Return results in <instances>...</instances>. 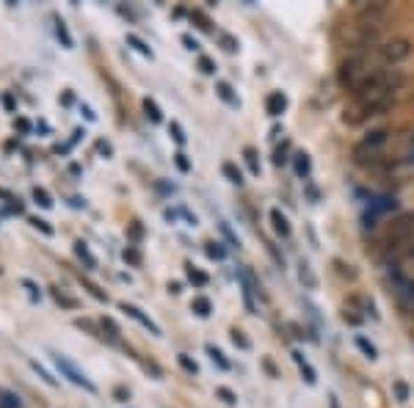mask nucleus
Returning <instances> with one entry per match:
<instances>
[{
  "mask_svg": "<svg viewBox=\"0 0 414 408\" xmlns=\"http://www.w3.org/2000/svg\"><path fill=\"white\" fill-rule=\"evenodd\" d=\"M221 232H224V237H227V240H230V243H232V248H237V246H240V240H237V237L232 234L230 227H227V224H221Z\"/></svg>",
  "mask_w": 414,
  "mask_h": 408,
  "instance_id": "obj_42",
  "label": "nucleus"
},
{
  "mask_svg": "<svg viewBox=\"0 0 414 408\" xmlns=\"http://www.w3.org/2000/svg\"><path fill=\"white\" fill-rule=\"evenodd\" d=\"M298 276H301V281H304L307 287H318V279L312 276V271H310V265H301V273H298Z\"/></svg>",
  "mask_w": 414,
  "mask_h": 408,
  "instance_id": "obj_33",
  "label": "nucleus"
},
{
  "mask_svg": "<svg viewBox=\"0 0 414 408\" xmlns=\"http://www.w3.org/2000/svg\"><path fill=\"white\" fill-rule=\"evenodd\" d=\"M185 273H188V279H191L196 287H205V284L210 281V276H207V273H202L199 268H193V265H185Z\"/></svg>",
  "mask_w": 414,
  "mask_h": 408,
  "instance_id": "obj_19",
  "label": "nucleus"
},
{
  "mask_svg": "<svg viewBox=\"0 0 414 408\" xmlns=\"http://www.w3.org/2000/svg\"><path fill=\"white\" fill-rule=\"evenodd\" d=\"M28 364H31V370H36V372H39V378H42V381H47L50 386H58V381H55V378H53V375H50V372H47L45 367L36 362V359H28Z\"/></svg>",
  "mask_w": 414,
  "mask_h": 408,
  "instance_id": "obj_25",
  "label": "nucleus"
},
{
  "mask_svg": "<svg viewBox=\"0 0 414 408\" xmlns=\"http://www.w3.org/2000/svg\"><path fill=\"white\" fill-rule=\"evenodd\" d=\"M221 174H224L232 185H243V171H240L235 163H224V166H221Z\"/></svg>",
  "mask_w": 414,
  "mask_h": 408,
  "instance_id": "obj_15",
  "label": "nucleus"
},
{
  "mask_svg": "<svg viewBox=\"0 0 414 408\" xmlns=\"http://www.w3.org/2000/svg\"><path fill=\"white\" fill-rule=\"evenodd\" d=\"M293 359H296V364H298V370H301V375H304V381H307L310 386H315V384H318V375H315V370L310 367V362H307V359H304V356H301L298 351L293 353Z\"/></svg>",
  "mask_w": 414,
  "mask_h": 408,
  "instance_id": "obj_8",
  "label": "nucleus"
},
{
  "mask_svg": "<svg viewBox=\"0 0 414 408\" xmlns=\"http://www.w3.org/2000/svg\"><path fill=\"white\" fill-rule=\"evenodd\" d=\"M207 356H210V362H213V364H219V367H221L224 372H227V370H232V364L227 362V359H224V353H221L219 348H213V345H207Z\"/></svg>",
  "mask_w": 414,
  "mask_h": 408,
  "instance_id": "obj_20",
  "label": "nucleus"
},
{
  "mask_svg": "<svg viewBox=\"0 0 414 408\" xmlns=\"http://www.w3.org/2000/svg\"><path fill=\"white\" fill-rule=\"evenodd\" d=\"M219 97H221V99H224L227 105H232V108H237V105H240V99H237V97L232 94L230 83H219Z\"/></svg>",
  "mask_w": 414,
  "mask_h": 408,
  "instance_id": "obj_23",
  "label": "nucleus"
},
{
  "mask_svg": "<svg viewBox=\"0 0 414 408\" xmlns=\"http://www.w3.org/2000/svg\"><path fill=\"white\" fill-rule=\"evenodd\" d=\"M284 155H287V143H284V146H282V149H276V155H274V163H276V166H282V163H284V160H287V157H284Z\"/></svg>",
  "mask_w": 414,
  "mask_h": 408,
  "instance_id": "obj_43",
  "label": "nucleus"
},
{
  "mask_svg": "<svg viewBox=\"0 0 414 408\" xmlns=\"http://www.w3.org/2000/svg\"><path fill=\"white\" fill-rule=\"evenodd\" d=\"M381 55H384L387 64H401V61H406L412 55V42L409 39H392V42L384 45Z\"/></svg>",
  "mask_w": 414,
  "mask_h": 408,
  "instance_id": "obj_5",
  "label": "nucleus"
},
{
  "mask_svg": "<svg viewBox=\"0 0 414 408\" xmlns=\"http://www.w3.org/2000/svg\"><path fill=\"white\" fill-rule=\"evenodd\" d=\"M191 20H193V22H196L202 31H213V22L205 17V11H199V8H196V11H191Z\"/></svg>",
  "mask_w": 414,
  "mask_h": 408,
  "instance_id": "obj_27",
  "label": "nucleus"
},
{
  "mask_svg": "<svg viewBox=\"0 0 414 408\" xmlns=\"http://www.w3.org/2000/svg\"><path fill=\"white\" fill-rule=\"evenodd\" d=\"M392 248H395V257L398 260H414V237L406 240V243H395Z\"/></svg>",
  "mask_w": 414,
  "mask_h": 408,
  "instance_id": "obj_16",
  "label": "nucleus"
},
{
  "mask_svg": "<svg viewBox=\"0 0 414 408\" xmlns=\"http://www.w3.org/2000/svg\"><path fill=\"white\" fill-rule=\"evenodd\" d=\"M34 202L39 204V207H53V199H50V193H47L45 188H34Z\"/></svg>",
  "mask_w": 414,
  "mask_h": 408,
  "instance_id": "obj_26",
  "label": "nucleus"
},
{
  "mask_svg": "<svg viewBox=\"0 0 414 408\" xmlns=\"http://www.w3.org/2000/svg\"><path fill=\"white\" fill-rule=\"evenodd\" d=\"M144 111H146V116L152 119V122H160L163 119V113H160V108L152 102V99H144Z\"/></svg>",
  "mask_w": 414,
  "mask_h": 408,
  "instance_id": "obj_29",
  "label": "nucleus"
},
{
  "mask_svg": "<svg viewBox=\"0 0 414 408\" xmlns=\"http://www.w3.org/2000/svg\"><path fill=\"white\" fill-rule=\"evenodd\" d=\"M387 20V3H370L359 11V28L365 31H378Z\"/></svg>",
  "mask_w": 414,
  "mask_h": 408,
  "instance_id": "obj_3",
  "label": "nucleus"
},
{
  "mask_svg": "<svg viewBox=\"0 0 414 408\" xmlns=\"http://www.w3.org/2000/svg\"><path fill=\"white\" fill-rule=\"evenodd\" d=\"M221 47H224L227 52H235V50H237V42L232 39L230 34H224V36H221Z\"/></svg>",
  "mask_w": 414,
  "mask_h": 408,
  "instance_id": "obj_40",
  "label": "nucleus"
},
{
  "mask_svg": "<svg viewBox=\"0 0 414 408\" xmlns=\"http://www.w3.org/2000/svg\"><path fill=\"white\" fill-rule=\"evenodd\" d=\"M127 45H133V47H136L138 52L144 55V58H155V52H152V47L146 45L144 39H138L136 34H127Z\"/></svg>",
  "mask_w": 414,
  "mask_h": 408,
  "instance_id": "obj_18",
  "label": "nucleus"
},
{
  "mask_svg": "<svg viewBox=\"0 0 414 408\" xmlns=\"http://www.w3.org/2000/svg\"><path fill=\"white\" fill-rule=\"evenodd\" d=\"M22 287H28V293H31V298H42V293H39V287L31 281V279H22Z\"/></svg>",
  "mask_w": 414,
  "mask_h": 408,
  "instance_id": "obj_41",
  "label": "nucleus"
},
{
  "mask_svg": "<svg viewBox=\"0 0 414 408\" xmlns=\"http://www.w3.org/2000/svg\"><path fill=\"white\" fill-rule=\"evenodd\" d=\"M50 359H53V364H55V370H58V372H61V375H64L67 381H72L75 386L86 389L89 395H97V386L92 384V378H89V375H86L83 370H78V364L69 362V359H67L64 353H55V351L50 353Z\"/></svg>",
  "mask_w": 414,
  "mask_h": 408,
  "instance_id": "obj_1",
  "label": "nucleus"
},
{
  "mask_svg": "<svg viewBox=\"0 0 414 408\" xmlns=\"http://www.w3.org/2000/svg\"><path fill=\"white\" fill-rule=\"evenodd\" d=\"M183 45L188 47V50H199V42H196V39H191L188 34H185V36H183Z\"/></svg>",
  "mask_w": 414,
  "mask_h": 408,
  "instance_id": "obj_44",
  "label": "nucleus"
},
{
  "mask_svg": "<svg viewBox=\"0 0 414 408\" xmlns=\"http://www.w3.org/2000/svg\"><path fill=\"white\" fill-rule=\"evenodd\" d=\"M75 254H78V257H81L89 268H97V260H94V254L89 251V246H86L83 240H78V243H75Z\"/></svg>",
  "mask_w": 414,
  "mask_h": 408,
  "instance_id": "obj_17",
  "label": "nucleus"
},
{
  "mask_svg": "<svg viewBox=\"0 0 414 408\" xmlns=\"http://www.w3.org/2000/svg\"><path fill=\"white\" fill-rule=\"evenodd\" d=\"M169 133H172V138H174V141L183 146V143H185V130L180 127V125H177V122H172V125H169Z\"/></svg>",
  "mask_w": 414,
  "mask_h": 408,
  "instance_id": "obj_36",
  "label": "nucleus"
},
{
  "mask_svg": "<svg viewBox=\"0 0 414 408\" xmlns=\"http://www.w3.org/2000/svg\"><path fill=\"white\" fill-rule=\"evenodd\" d=\"M205 251H207V257H210V260H224V257H227L224 246H221V243H213V240H210V243H205Z\"/></svg>",
  "mask_w": 414,
  "mask_h": 408,
  "instance_id": "obj_24",
  "label": "nucleus"
},
{
  "mask_svg": "<svg viewBox=\"0 0 414 408\" xmlns=\"http://www.w3.org/2000/svg\"><path fill=\"white\" fill-rule=\"evenodd\" d=\"M125 260H130L133 265H138V260H141V257H138V251H133V248H127V251H125Z\"/></svg>",
  "mask_w": 414,
  "mask_h": 408,
  "instance_id": "obj_45",
  "label": "nucleus"
},
{
  "mask_svg": "<svg viewBox=\"0 0 414 408\" xmlns=\"http://www.w3.org/2000/svg\"><path fill=\"white\" fill-rule=\"evenodd\" d=\"M265 370H268V372H271V375H276V367L271 362H268V359H265Z\"/></svg>",
  "mask_w": 414,
  "mask_h": 408,
  "instance_id": "obj_48",
  "label": "nucleus"
},
{
  "mask_svg": "<svg viewBox=\"0 0 414 408\" xmlns=\"http://www.w3.org/2000/svg\"><path fill=\"white\" fill-rule=\"evenodd\" d=\"M357 348H359L365 356H368L370 362H375V359H378V351H375V345H373V342H368L365 337H357Z\"/></svg>",
  "mask_w": 414,
  "mask_h": 408,
  "instance_id": "obj_22",
  "label": "nucleus"
},
{
  "mask_svg": "<svg viewBox=\"0 0 414 408\" xmlns=\"http://www.w3.org/2000/svg\"><path fill=\"white\" fill-rule=\"evenodd\" d=\"M53 295H55V301H58V304H64V307H69V309H78V301H75V298H69V295H64L61 290H55Z\"/></svg>",
  "mask_w": 414,
  "mask_h": 408,
  "instance_id": "obj_34",
  "label": "nucleus"
},
{
  "mask_svg": "<svg viewBox=\"0 0 414 408\" xmlns=\"http://www.w3.org/2000/svg\"><path fill=\"white\" fill-rule=\"evenodd\" d=\"M31 227H34V229H42V232H45V234H47V237L53 234V227L47 224L45 218H31Z\"/></svg>",
  "mask_w": 414,
  "mask_h": 408,
  "instance_id": "obj_38",
  "label": "nucleus"
},
{
  "mask_svg": "<svg viewBox=\"0 0 414 408\" xmlns=\"http://www.w3.org/2000/svg\"><path fill=\"white\" fill-rule=\"evenodd\" d=\"M216 395H219L227 406H235V403H237V395H235L232 389H227V386H219V389H216Z\"/></svg>",
  "mask_w": 414,
  "mask_h": 408,
  "instance_id": "obj_32",
  "label": "nucleus"
},
{
  "mask_svg": "<svg viewBox=\"0 0 414 408\" xmlns=\"http://www.w3.org/2000/svg\"><path fill=\"white\" fill-rule=\"evenodd\" d=\"M310 171H312L310 155H307V152H298V155H296V174H298V177H310Z\"/></svg>",
  "mask_w": 414,
  "mask_h": 408,
  "instance_id": "obj_14",
  "label": "nucleus"
},
{
  "mask_svg": "<svg viewBox=\"0 0 414 408\" xmlns=\"http://www.w3.org/2000/svg\"><path fill=\"white\" fill-rule=\"evenodd\" d=\"M265 111H268V116L279 119V116L287 111V97H284L282 91H271V94L265 97Z\"/></svg>",
  "mask_w": 414,
  "mask_h": 408,
  "instance_id": "obj_7",
  "label": "nucleus"
},
{
  "mask_svg": "<svg viewBox=\"0 0 414 408\" xmlns=\"http://www.w3.org/2000/svg\"><path fill=\"white\" fill-rule=\"evenodd\" d=\"M199 69H202L205 75H216V64H213L207 55H202V58H199Z\"/></svg>",
  "mask_w": 414,
  "mask_h": 408,
  "instance_id": "obj_37",
  "label": "nucleus"
},
{
  "mask_svg": "<svg viewBox=\"0 0 414 408\" xmlns=\"http://www.w3.org/2000/svg\"><path fill=\"white\" fill-rule=\"evenodd\" d=\"M392 392H395L398 403H406V400H409V386H406L403 381H395V384H392Z\"/></svg>",
  "mask_w": 414,
  "mask_h": 408,
  "instance_id": "obj_30",
  "label": "nucleus"
},
{
  "mask_svg": "<svg viewBox=\"0 0 414 408\" xmlns=\"http://www.w3.org/2000/svg\"><path fill=\"white\" fill-rule=\"evenodd\" d=\"M177 359H180V367H183L185 372H191V375H196V372H199V364L193 362V359H191L188 353H180Z\"/></svg>",
  "mask_w": 414,
  "mask_h": 408,
  "instance_id": "obj_31",
  "label": "nucleus"
},
{
  "mask_svg": "<svg viewBox=\"0 0 414 408\" xmlns=\"http://www.w3.org/2000/svg\"><path fill=\"white\" fill-rule=\"evenodd\" d=\"M362 72H365V58L362 55H351V58H345L343 64H340V69H337V80H340V86H345V89H357L359 86V80H362Z\"/></svg>",
  "mask_w": 414,
  "mask_h": 408,
  "instance_id": "obj_2",
  "label": "nucleus"
},
{
  "mask_svg": "<svg viewBox=\"0 0 414 408\" xmlns=\"http://www.w3.org/2000/svg\"><path fill=\"white\" fill-rule=\"evenodd\" d=\"M232 342H235L237 348H243V351H249V348H251V342H249V339L243 337V331H237V328L232 331Z\"/></svg>",
  "mask_w": 414,
  "mask_h": 408,
  "instance_id": "obj_35",
  "label": "nucleus"
},
{
  "mask_svg": "<svg viewBox=\"0 0 414 408\" xmlns=\"http://www.w3.org/2000/svg\"><path fill=\"white\" fill-rule=\"evenodd\" d=\"M191 309H193L199 318H210V312H213V304H210L205 295H196V298H193V304H191Z\"/></svg>",
  "mask_w": 414,
  "mask_h": 408,
  "instance_id": "obj_12",
  "label": "nucleus"
},
{
  "mask_svg": "<svg viewBox=\"0 0 414 408\" xmlns=\"http://www.w3.org/2000/svg\"><path fill=\"white\" fill-rule=\"evenodd\" d=\"M0 408H22V403H20V395L0 389Z\"/></svg>",
  "mask_w": 414,
  "mask_h": 408,
  "instance_id": "obj_21",
  "label": "nucleus"
},
{
  "mask_svg": "<svg viewBox=\"0 0 414 408\" xmlns=\"http://www.w3.org/2000/svg\"><path fill=\"white\" fill-rule=\"evenodd\" d=\"M174 163H177V169H180V171H191V163H188V157H185L183 152H177V155H174Z\"/></svg>",
  "mask_w": 414,
  "mask_h": 408,
  "instance_id": "obj_39",
  "label": "nucleus"
},
{
  "mask_svg": "<svg viewBox=\"0 0 414 408\" xmlns=\"http://www.w3.org/2000/svg\"><path fill=\"white\" fill-rule=\"evenodd\" d=\"M55 36L64 42L67 50H72V47H75V39H72V34H69V28H67V22H64L61 17H55Z\"/></svg>",
  "mask_w": 414,
  "mask_h": 408,
  "instance_id": "obj_10",
  "label": "nucleus"
},
{
  "mask_svg": "<svg viewBox=\"0 0 414 408\" xmlns=\"http://www.w3.org/2000/svg\"><path fill=\"white\" fill-rule=\"evenodd\" d=\"M99 325H102V331H108V337H111L113 342L119 339V325H116V323H113L111 318H102V320H99Z\"/></svg>",
  "mask_w": 414,
  "mask_h": 408,
  "instance_id": "obj_28",
  "label": "nucleus"
},
{
  "mask_svg": "<svg viewBox=\"0 0 414 408\" xmlns=\"http://www.w3.org/2000/svg\"><path fill=\"white\" fill-rule=\"evenodd\" d=\"M99 152H105V155H111V146H108L105 141H99Z\"/></svg>",
  "mask_w": 414,
  "mask_h": 408,
  "instance_id": "obj_47",
  "label": "nucleus"
},
{
  "mask_svg": "<svg viewBox=\"0 0 414 408\" xmlns=\"http://www.w3.org/2000/svg\"><path fill=\"white\" fill-rule=\"evenodd\" d=\"M384 141H387V130H370L368 136L362 138L359 143H362V146H368V149H375V146H381Z\"/></svg>",
  "mask_w": 414,
  "mask_h": 408,
  "instance_id": "obj_13",
  "label": "nucleus"
},
{
  "mask_svg": "<svg viewBox=\"0 0 414 408\" xmlns=\"http://www.w3.org/2000/svg\"><path fill=\"white\" fill-rule=\"evenodd\" d=\"M119 309H122L125 315H130V318H133V320H138V323H141L144 328H149V331H152L155 337H160V325H158V323H155V320H152V318H146V315H144V312H141L138 307H133V304H122Z\"/></svg>",
  "mask_w": 414,
  "mask_h": 408,
  "instance_id": "obj_6",
  "label": "nucleus"
},
{
  "mask_svg": "<svg viewBox=\"0 0 414 408\" xmlns=\"http://www.w3.org/2000/svg\"><path fill=\"white\" fill-rule=\"evenodd\" d=\"M412 237H414V213H403V216L395 218L392 227H389V246L406 243V240H412Z\"/></svg>",
  "mask_w": 414,
  "mask_h": 408,
  "instance_id": "obj_4",
  "label": "nucleus"
},
{
  "mask_svg": "<svg viewBox=\"0 0 414 408\" xmlns=\"http://www.w3.org/2000/svg\"><path fill=\"white\" fill-rule=\"evenodd\" d=\"M113 395H116V398H119V400H122V403H125V400H127V398H130V395H127V392H125V389H116V392H113Z\"/></svg>",
  "mask_w": 414,
  "mask_h": 408,
  "instance_id": "obj_46",
  "label": "nucleus"
},
{
  "mask_svg": "<svg viewBox=\"0 0 414 408\" xmlns=\"http://www.w3.org/2000/svg\"><path fill=\"white\" fill-rule=\"evenodd\" d=\"M271 227L279 237H287L290 234V221L282 216V210H271Z\"/></svg>",
  "mask_w": 414,
  "mask_h": 408,
  "instance_id": "obj_9",
  "label": "nucleus"
},
{
  "mask_svg": "<svg viewBox=\"0 0 414 408\" xmlns=\"http://www.w3.org/2000/svg\"><path fill=\"white\" fill-rule=\"evenodd\" d=\"M243 157H246V166H249V171H251L254 177H260V171H263V169H260L257 149H254V146H246V149H243Z\"/></svg>",
  "mask_w": 414,
  "mask_h": 408,
  "instance_id": "obj_11",
  "label": "nucleus"
}]
</instances>
